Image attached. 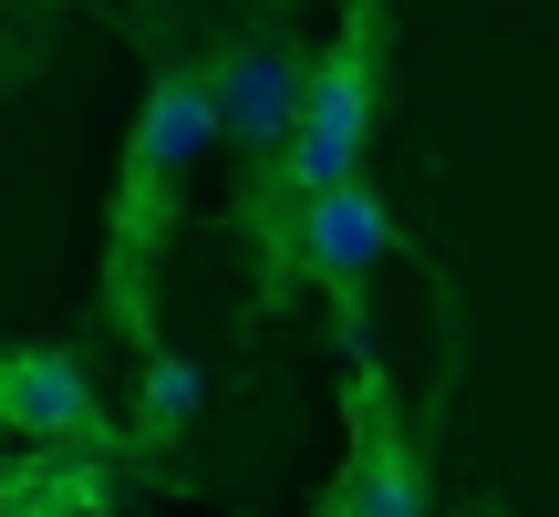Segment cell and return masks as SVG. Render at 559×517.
Segmentation results:
<instances>
[{"mask_svg": "<svg viewBox=\"0 0 559 517\" xmlns=\"http://www.w3.org/2000/svg\"><path fill=\"white\" fill-rule=\"evenodd\" d=\"M383 249H394V218H383V197L362 177L300 207V269L332 279V290H362V279L383 269Z\"/></svg>", "mask_w": 559, "mask_h": 517, "instance_id": "obj_4", "label": "cell"}, {"mask_svg": "<svg viewBox=\"0 0 559 517\" xmlns=\"http://www.w3.org/2000/svg\"><path fill=\"white\" fill-rule=\"evenodd\" d=\"M300 94H311V73H300L280 41H249V52L218 62V83H207V104H218V135L228 145H260V156H280L300 124Z\"/></svg>", "mask_w": 559, "mask_h": 517, "instance_id": "obj_2", "label": "cell"}, {"mask_svg": "<svg viewBox=\"0 0 559 517\" xmlns=\"http://www.w3.org/2000/svg\"><path fill=\"white\" fill-rule=\"evenodd\" d=\"M207 145H218V104H207V83L166 73L156 94H145V115H135V218L207 156Z\"/></svg>", "mask_w": 559, "mask_h": 517, "instance_id": "obj_3", "label": "cell"}, {"mask_svg": "<svg viewBox=\"0 0 559 517\" xmlns=\"http://www.w3.org/2000/svg\"><path fill=\"white\" fill-rule=\"evenodd\" d=\"M198 404H207V373L187 352H156V362H145V424H156V435H177Z\"/></svg>", "mask_w": 559, "mask_h": 517, "instance_id": "obj_7", "label": "cell"}, {"mask_svg": "<svg viewBox=\"0 0 559 517\" xmlns=\"http://www.w3.org/2000/svg\"><path fill=\"white\" fill-rule=\"evenodd\" d=\"M0 424L32 445H73L94 435V383H83L73 352H11L0 362Z\"/></svg>", "mask_w": 559, "mask_h": 517, "instance_id": "obj_5", "label": "cell"}, {"mask_svg": "<svg viewBox=\"0 0 559 517\" xmlns=\"http://www.w3.org/2000/svg\"><path fill=\"white\" fill-rule=\"evenodd\" d=\"M362 124H373V73H362V52H332V62L311 73V94H300L290 145H280V166H290L300 197H332V187H353V166H362Z\"/></svg>", "mask_w": 559, "mask_h": 517, "instance_id": "obj_1", "label": "cell"}, {"mask_svg": "<svg viewBox=\"0 0 559 517\" xmlns=\"http://www.w3.org/2000/svg\"><path fill=\"white\" fill-rule=\"evenodd\" d=\"M332 517H425V486H415V466H404L394 445H383V456H362L353 477H342Z\"/></svg>", "mask_w": 559, "mask_h": 517, "instance_id": "obj_6", "label": "cell"}, {"mask_svg": "<svg viewBox=\"0 0 559 517\" xmlns=\"http://www.w3.org/2000/svg\"><path fill=\"white\" fill-rule=\"evenodd\" d=\"M0 435H11V424H0Z\"/></svg>", "mask_w": 559, "mask_h": 517, "instance_id": "obj_8", "label": "cell"}]
</instances>
